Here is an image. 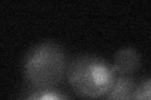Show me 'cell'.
Wrapping results in <instances>:
<instances>
[{
    "instance_id": "cell-4",
    "label": "cell",
    "mask_w": 151,
    "mask_h": 100,
    "mask_svg": "<svg viewBox=\"0 0 151 100\" xmlns=\"http://www.w3.org/2000/svg\"><path fill=\"white\" fill-rule=\"evenodd\" d=\"M136 85L131 77L117 75L115 84L106 95V100H134Z\"/></svg>"
},
{
    "instance_id": "cell-3",
    "label": "cell",
    "mask_w": 151,
    "mask_h": 100,
    "mask_svg": "<svg viewBox=\"0 0 151 100\" xmlns=\"http://www.w3.org/2000/svg\"><path fill=\"white\" fill-rule=\"evenodd\" d=\"M141 65V58L139 53L134 48H122L115 55L113 59V70L116 71L117 75H125L130 77Z\"/></svg>"
},
{
    "instance_id": "cell-5",
    "label": "cell",
    "mask_w": 151,
    "mask_h": 100,
    "mask_svg": "<svg viewBox=\"0 0 151 100\" xmlns=\"http://www.w3.org/2000/svg\"><path fill=\"white\" fill-rule=\"evenodd\" d=\"M24 100H70L67 95L57 90H37L29 94Z\"/></svg>"
},
{
    "instance_id": "cell-6",
    "label": "cell",
    "mask_w": 151,
    "mask_h": 100,
    "mask_svg": "<svg viewBox=\"0 0 151 100\" xmlns=\"http://www.w3.org/2000/svg\"><path fill=\"white\" fill-rule=\"evenodd\" d=\"M134 100H151V78L145 79L136 85Z\"/></svg>"
},
{
    "instance_id": "cell-1",
    "label": "cell",
    "mask_w": 151,
    "mask_h": 100,
    "mask_svg": "<svg viewBox=\"0 0 151 100\" xmlns=\"http://www.w3.org/2000/svg\"><path fill=\"white\" fill-rule=\"evenodd\" d=\"M67 58L54 41H42L28 50L24 58V77L37 90H52L67 75Z\"/></svg>"
},
{
    "instance_id": "cell-2",
    "label": "cell",
    "mask_w": 151,
    "mask_h": 100,
    "mask_svg": "<svg viewBox=\"0 0 151 100\" xmlns=\"http://www.w3.org/2000/svg\"><path fill=\"white\" fill-rule=\"evenodd\" d=\"M117 78L112 64L96 55H79L68 64L67 79L82 98L98 99L111 90Z\"/></svg>"
}]
</instances>
